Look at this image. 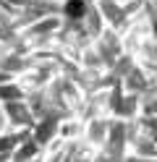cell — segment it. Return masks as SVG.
I'll return each instance as SVG.
<instances>
[{
  "mask_svg": "<svg viewBox=\"0 0 157 162\" xmlns=\"http://www.w3.org/2000/svg\"><path fill=\"white\" fill-rule=\"evenodd\" d=\"M68 11H71V13H78V11H81V5H78V3H71V5H68Z\"/></svg>",
  "mask_w": 157,
  "mask_h": 162,
  "instance_id": "cell-1",
  "label": "cell"
}]
</instances>
